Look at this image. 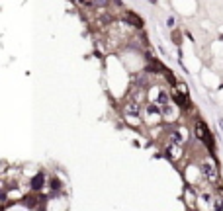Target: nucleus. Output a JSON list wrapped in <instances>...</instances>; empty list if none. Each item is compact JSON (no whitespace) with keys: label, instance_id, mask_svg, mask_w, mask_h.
I'll use <instances>...</instances> for the list:
<instances>
[{"label":"nucleus","instance_id":"obj_1","mask_svg":"<svg viewBox=\"0 0 223 211\" xmlns=\"http://www.w3.org/2000/svg\"><path fill=\"white\" fill-rule=\"evenodd\" d=\"M215 211H223V199L221 198H217V201H215Z\"/></svg>","mask_w":223,"mask_h":211},{"label":"nucleus","instance_id":"obj_2","mask_svg":"<svg viewBox=\"0 0 223 211\" xmlns=\"http://www.w3.org/2000/svg\"><path fill=\"white\" fill-rule=\"evenodd\" d=\"M151 2H157V0H151Z\"/></svg>","mask_w":223,"mask_h":211}]
</instances>
